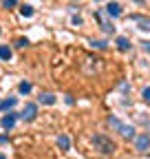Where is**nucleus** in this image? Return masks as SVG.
Masks as SVG:
<instances>
[{"instance_id":"obj_8","label":"nucleus","mask_w":150,"mask_h":159,"mask_svg":"<svg viewBox=\"0 0 150 159\" xmlns=\"http://www.w3.org/2000/svg\"><path fill=\"white\" fill-rule=\"evenodd\" d=\"M106 13H108L110 18H119V16H121V5H119V2H108V5H106Z\"/></svg>"},{"instance_id":"obj_22","label":"nucleus","mask_w":150,"mask_h":159,"mask_svg":"<svg viewBox=\"0 0 150 159\" xmlns=\"http://www.w3.org/2000/svg\"><path fill=\"white\" fill-rule=\"evenodd\" d=\"M141 44H143V49H146V51H150V42H141Z\"/></svg>"},{"instance_id":"obj_17","label":"nucleus","mask_w":150,"mask_h":159,"mask_svg":"<svg viewBox=\"0 0 150 159\" xmlns=\"http://www.w3.org/2000/svg\"><path fill=\"white\" fill-rule=\"evenodd\" d=\"M27 44H29V40H27V38H20V40L15 42V47H20V49H24Z\"/></svg>"},{"instance_id":"obj_21","label":"nucleus","mask_w":150,"mask_h":159,"mask_svg":"<svg viewBox=\"0 0 150 159\" xmlns=\"http://www.w3.org/2000/svg\"><path fill=\"white\" fill-rule=\"evenodd\" d=\"M5 142H9V137H7V135H2V137H0V144H5Z\"/></svg>"},{"instance_id":"obj_23","label":"nucleus","mask_w":150,"mask_h":159,"mask_svg":"<svg viewBox=\"0 0 150 159\" xmlns=\"http://www.w3.org/2000/svg\"><path fill=\"white\" fill-rule=\"evenodd\" d=\"M0 159H7V157H5V155H0Z\"/></svg>"},{"instance_id":"obj_9","label":"nucleus","mask_w":150,"mask_h":159,"mask_svg":"<svg viewBox=\"0 0 150 159\" xmlns=\"http://www.w3.org/2000/svg\"><path fill=\"white\" fill-rule=\"evenodd\" d=\"M18 104V99L15 97H9V99H2V102H0V111H9V108H13Z\"/></svg>"},{"instance_id":"obj_16","label":"nucleus","mask_w":150,"mask_h":159,"mask_svg":"<svg viewBox=\"0 0 150 159\" xmlns=\"http://www.w3.org/2000/svg\"><path fill=\"white\" fill-rule=\"evenodd\" d=\"M141 97H143V102H148V104H150V86H148V89H143Z\"/></svg>"},{"instance_id":"obj_12","label":"nucleus","mask_w":150,"mask_h":159,"mask_svg":"<svg viewBox=\"0 0 150 159\" xmlns=\"http://www.w3.org/2000/svg\"><path fill=\"white\" fill-rule=\"evenodd\" d=\"M0 60H11V49L7 47V44H0Z\"/></svg>"},{"instance_id":"obj_5","label":"nucleus","mask_w":150,"mask_h":159,"mask_svg":"<svg viewBox=\"0 0 150 159\" xmlns=\"http://www.w3.org/2000/svg\"><path fill=\"white\" fill-rule=\"evenodd\" d=\"M130 20L137 25V29H141V31H150V18H146V16H130Z\"/></svg>"},{"instance_id":"obj_13","label":"nucleus","mask_w":150,"mask_h":159,"mask_svg":"<svg viewBox=\"0 0 150 159\" xmlns=\"http://www.w3.org/2000/svg\"><path fill=\"white\" fill-rule=\"evenodd\" d=\"M58 146H60L62 150H68V146H71V139H68L66 135H60V137H58Z\"/></svg>"},{"instance_id":"obj_3","label":"nucleus","mask_w":150,"mask_h":159,"mask_svg":"<svg viewBox=\"0 0 150 159\" xmlns=\"http://www.w3.org/2000/svg\"><path fill=\"white\" fill-rule=\"evenodd\" d=\"M135 148H137L139 152H146V150L150 148V137H148V135H137V137H135Z\"/></svg>"},{"instance_id":"obj_6","label":"nucleus","mask_w":150,"mask_h":159,"mask_svg":"<svg viewBox=\"0 0 150 159\" xmlns=\"http://www.w3.org/2000/svg\"><path fill=\"white\" fill-rule=\"evenodd\" d=\"M95 18L99 20V27H102V31H104V33H113V31H115V27H113L108 20L104 18V13H102V11H95Z\"/></svg>"},{"instance_id":"obj_11","label":"nucleus","mask_w":150,"mask_h":159,"mask_svg":"<svg viewBox=\"0 0 150 159\" xmlns=\"http://www.w3.org/2000/svg\"><path fill=\"white\" fill-rule=\"evenodd\" d=\"M117 47H119V51H128V49H130V40L124 38V35H119V38H117Z\"/></svg>"},{"instance_id":"obj_4","label":"nucleus","mask_w":150,"mask_h":159,"mask_svg":"<svg viewBox=\"0 0 150 159\" xmlns=\"http://www.w3.org/2000/svg\"><path fill=\"white\" fill-rule=\"evenodd\" d=\"M35 115H38V104H27L24 111L20 113V117L24 119V122H31V119H35Z\"/></svg>"},{"instance_id":"obj_24","label":"nucleus","mask_w":150,"mask_h":159,"mask_svg":"<svg viewBox=\"0 0 150 159\" xmlns=\"http://www.w3.org/2000/svg\"><path fill=\"white\" fill-rule=\"evenodd\" d=\"M95 2H99V0H95Z\"/></svg>"},{"instance_id":"obj_18","label":"nucleus","mask_w":150,"mask_h":159,"mask_svg":"<svg viewBox=\"0 0 150 159\" xmlns=\"http://www.w3.org/2000/svg\"><path fill=\"white\" fill-rule=\"evenodd\" d=\"M93 47H97V49H106V42H104V40H97V42H93Z\"/></svg>"},{"instance_id":"obj_20","label":"nucleus","mask_w":150,"mask_h":159,"mask_svg":"<svg viewBox=\"0 0 150 159\" xmlns=\"http://www.w3.org/2000/svg\"><path fill=\"white\" fill-rule=\"evenodd\" d=\"M2 5H5V7H15V0H5Z\"/></svg>"},{"instance_id":"obj_7","label":"nucleus","mask_w":150,"mask_h":159,"mask_svg":"<svg viewBox=\"0 0 150 159\" xmlns=\"http://www.w3.org/2000/svg\"><path fill=\"white\" fill-rule=\"evenodd\" d=\"M18 117H20V115H15V113H7V115L2 117V122H0V124H2V128L11 130V128L15 126V122H18Z\"/></svg>"},{"instance_id":"obj_1","label":"nucleus","mask_w":150,"mask_h":159,"mask_svg":"<svg viewBox=\"0 0 150 159\" xmlns=\"http://www.w3.org/2000/svg\"><path fill=\"white\" fill-rule=\"evenodd\" d=\"M93 146H95V150H99L102 155H113L115 152V142H113L110 137H106V135H95L93 137Z\"/></svg>"},{"instance_id":"obj_14","label":"nucleus","mask_w":150,"mask_h":159,"mask_svg":"<svg viewBox=\"0 0 150 159\" xmlns=\"http://www.w3.org/2000/svg\"><path fill=\"white\" fill-rule=\"evenodd\" d=\"M20 13H22L24 18H31V16H33V7H29V5H22V7H20Z\"/></svg>"},{"instance_id":"obj_2","label":"nucleus","mask_w":150,"mask_h":159,"mask_svg":"<svg viewBox=\"0 0 150 159\" xmlns=\"http://www.w3.org/2000/svg\"><path fill=\"white\" fill-rule=\"evenodd\" d=\"M108 124L115 128L117 133H121L126 139H135V137H137V135H135V128H133V126H128V124H124V122H119L117 117H108Z\"/></svg>"},{"instance_id":"obj_15","label":"nucleus","mask_w":150,"mask_h":159,"mask_svg":"<svg viewBox=\"0 0 150 159\" xmlns=\"http://www.w3.org/2000/svg\"><path fill=\"white\" fill-rule=\"evenodd\" d=\"M18 91H20L22 95H27V93H31V84H29V82H20V86H18Z\"/></svg>"},{"instance_id":"obj_19","label":"nucleus","mask_w":150,"mask_h":159,"mask_svg":"<svg viewBox=\"0 0 150 159\" xmlns=\"http://www.w3.org/2000/svg\"><path fill=\"white\" fill-rule=\"evenodd\" d=\"M71 20H73V25H75V27H80V25H82V18H80V16H73Z\"/></svg>"},{"instance_id":"obj_10","label":"nucleus","mask_w":150,"mask_h":159,"mask_svg":"<svg viewBox=\"0 0 150 159\" xmlns=\"http://www.w3.org/2000/svg\"><path fill=\"white\" fill-rule=\"evenodd\" d=\"M40 104L53 106V104H55V95H51V93H42V95H40Z\"/></svg>"}]
</instances>
